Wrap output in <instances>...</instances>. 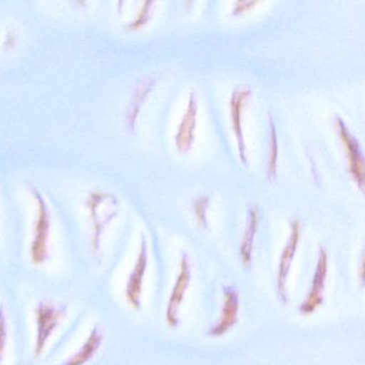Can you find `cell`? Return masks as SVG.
Instances as JSON below:
<instances>
[{"label": "cell", "mask_w": 365, "mask_h": 365, "mask_svg": "<svg viewBox=\"0 0 365 365\" xmlns=\"http://www.w3.org/2000/svg\"><path fill=\"white\" fill-rule=\"evenodd\" d=\"M277 138L274 123L270 117V138H269L268 177L277 176Z\"/></svg>", "instance_id": "9a60e30c"}, {"label": "cell", "mask_w": 365, "mask_h": 365, "mask_svg": "<svg viewBox=\"0 0 365 365\" xmlns=\"http://www.w3.org/2000/svg\"><path fill=\"white\" fill-rule=\"evenodd\" d=\"M256 4H257V1H239L235 5L232 14H239L241 12H245V10L250 9L252 6H255Z\"/></svg>", "instance_id": "ac0fdd59"}, {"label": "cell", "mask_w": 365, "mask_h": 365, "mask_svg": "<svg viewBox=\"0 0 365 365\" xmlns=\"http://www.w3.org/2000/svg\"><path fill=\"white\" fill-rule=\"evenodd\" d=\"M335 125H336L339 135L341 136V142L345 147L348 170L356 182L358 183L359 187L363 189V183H364V164L363 163H364V160H363L360 144H359L358 140L352 135L351 132L349 131L341 117H336Z\"/></svg>", "instance_id": "8992f818"}, {"label": "cell", "mask_w": 365, "mask_h": 365, "mask_svg": "<svg viewBox=\"0 0 365 365\" xmlns=\"http://www.w3.org/2000/svg\"><path fill=\"white\" fill-rule=\"evenodd\" d=\"M155 80L146 78V80L142 81L140 84L136 87L127 114V123L131 129H133L134 125H135L136 117H138L140 106H142L143 101H144L146 96L148 95L150 89L153 88V85H155Z\"/></svg>", "instance_id": "4fadbf2b"}, {"label": "cell", "mask_w": 365, "mask_h": 365, "mask_svg": "<svg viewBox=\"0 0 365 365\" xmlns=\"http://www.w3.org/2000/svg\"><path fill=\"white\" fill-rule=\"evenodd\" d=\"M198 101L195 91L190 93L187 112L183 115L182 120L177 132L176 145L180 151H187L193 145L195 138L196 117H197Z\"/></svg>", "instance_id": "8fae6325"}, {"label": "cell", "mask_w": 365, "mask_h": 365, "mask_svg": "<svg viewBox=\"0 0 365 365\" xmlns=\"http://www.w3.org/2000/svg\"><path fill=\"white\" fill-rule=\"evenodd\" d=\"M328 252L324 247H319L316 270L314 273L311 287L299 307L302 315H311L316 309H319L324 303V289H326L327 275H328Z\"/></svg>", "instance_id": "5b68a950"}, {"label": "cell", "mask_w": 365, "mask_h": 365, "mask_svg": "<svg viewBox=\"0 0 365 365\" xmlns=\"http://www.w3.org/2000/svg\"><path fill=\"white\" fill-rule=\"evenodd\" d=\"M69 314L67 303L55 302L50 299L40 300L34 309L35 336H34L33 356L38 360L46 351V346L63 320Z\"/></svg>", "instance_id": "6da1fadb"}, {"label": "cell", "mask_w": 365, "mask_h": 365, "mask_svg": "<svg viewBox=\"0 0 365 365\" xmlns=\"http://www.w3.org/2000/svg\"><path fill=\"white\" fill-rule=\"evenodd\" d=\"M16 31H12V29H8L7 33H6L5 42H4V46H8V48L10 50V48H12V46H16Z\"/></svg>", "instance_id": "d6986e66"}, {"label": "cell", "mask_w": 365, "mask_h": 365, "mask_svg": "<svg viewBox=\"0 0 365 365\" xmlns=\"http://www.w3.org/2000/svg\"><path fill=\"white\" fill-rule=\"evenodd\" d=\"M210 204V197L208 195L200 196L194 204L196 219L202 227L208 228V220H207V209Z\"/></svg>", "instance_id": "2e32d148"}, {"label": "cell", "mask_w": 365, "mask_h": 365, "mask_svg": "<svg viewBox=\"0 0 365 365\" xmlns=\"http://www.w3.org/2000/svg\"><path fill=\"white\" fill-rule=\"evenodd\" d=\"M301 237V224L299 220H294L290 224V234L287 242L282 251L279 257V266H277V289L279 300L286 304L287 303V279L292 268V260L296 255L298 249L299 241Z\"/></svg>", "instance_id": "277c9868"}, {"label": "cell", "mask_w": 365, "mask_h": 365, "mask_svg": "<svg viewBox=\"0 0 365 365\" xmlns=\"http://www.w3.org/2000/svg\"><path fill=\"white\" fill-rule=\"evenodd\" d=\"M190 283H191V264L187 254H183L180 260V271L175 282L168 307H166V322L172 328L178 327L179 309L185 299V294L189 288Z\"/></svg>", "instance_id": "52a82bcc"}, {"label": "cell", "mask_w": 365, "mask_h": 365, "mask_svg": "<svg viewBox=\"0 0 365 365\" xmlns=\"http://www.w3.org/2000/svg\"><path fill=\"white\" fill-rule=\"evenodd\" d=\"M258 227V211L255 206H251L247 215V226L240 245V256L243 266L250 268L253 257L254 239Z\"/></svg>", "instance_id": "7c38bea8"}, {"label": "cell", "mask_w": 365, "mask_h": 365, "mask_svg": "<svg viewBox=\"0 0 365 365\" xmlns=\"http://www.w3.org/2000/svg\"><path fill=\"white\" fill-rule=\"evenodd\" d=\"M147 267H148V247H147L146 238L144 235H142L138 257L131 273L128 277L125 287V300L134 309H140L142 307L143 285H144Z\"/></svg>", "instance_id": "3957f363"}, {"label": "cell", "mask_w": 365, "mask_h": 365, "mask_svg": "<svg viewBox=\"0 0 365 365\" xmlns=\"http://www.w3.org/2000/svg\"><path fill=\"white\" fill-rule=\"evenodd\" d=\"M251 97V89L247 87H238L235 89L230 98V116H232V127L238 140L239 153L243 163H247V146H245V138L242 131V110L245 108L249 98Z\"/></svg>", "instance_id": "30bf717a"}, {"label": "cell", "mask_w": 365, "mask_h": 365, "mask_svg": "<svg viewBox=\"0 0 365 365\" xmlns=\"http://www.w3.org/2000/svg\"><path fill=\"white\" fill-rule=\"evenodd\" d=\"M33 198L36 202V215L29 245V258L34 266L40 267L43 266L51 257L53 215L41 192L34 187Z\"/></svg>", "instance_id": "7a4b0ae2"}, {"label": "cell", "mask_w": 365, "mask_h": 365, "mask_svg": "<svg viewBox=\"0 0 365 365\" xmlns=\"http://www.w3.org/2000/svg\"><path fill=\"white\" fill-rule=\"evenodd\" d=\"M153 5H155L153 1H146V3L143 4V7L140 8V11H138L135 20L129 23V24H128V27H129V29H138V27H142L143 25L146 24L147 21L150 19L151 9H153Z\"/></svg>", "instance_id": "e0dca14e"}, {"label": "cell", "mask_w": 365, "mask_h": 365, "mask_svg": "<svg viewBox=\"0 0 365 365\" xmlns=\"http://www.w3.org/2000/svg\"><path fill=\"white\" fill-rule=\"evenodd\" d=\"M224 304L222 307L221 316L215 324L209 329L208 335L211 337H219L225 334L238 322L239 294L232 286L223 288Z\"/></svg>", "instance_id": "ba28073f"}, {"label": "cell", "mask_w": 365, "mask_h": 365, "mask_svg": "<svg viewBox=\"0 0 365 365\" xmlns=\"http://www.w3.org/2000/svg\"><path fill=\"white\" fill-rule=\"evenodd\" d=\"M9 343V322L7 309L4 303H0V365H3Z\"/></svg>", "instance_id": "5bb4252c"}, {"label": "cell", "mask_w": 365, "mask_h": 365, "mask_svg": "<svg viewBox=\"0 0 365 365\" xmlns=\"http://www.w3.org/2000/svg\"><path fill=\"white\" fill-rule=\"evenodd\" d=\"M104 341V333L99 324L89 331L82 345L58 365H87L99 354Z\"/></svg>", "instance_id": "9c48e42d"}]
</instances>
